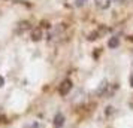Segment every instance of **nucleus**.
I'll list each match as a JSON object with an SVG mask.
<instances>
[{
	"instance_id": "7",
	"label": "nucleus",
	"mask_w": 133,
	"mask_h": 128,
	"mask_svg": "<svg viewBox=\"0 0 133 128\" xmlns=\"http://www.w3.org/2000/svg\"><path fill=\"white\" fill-rule=\"evenodd\" d=\"M75 2H76V6L81 7V6H84V5H85V2H87V0H75Z\"/></svg>"
},
{
	"instance_id": "5",
	"label": "nucleus",
	"mask_w": 133,
	"mask_h": 128,
	"mask_svg": "<svg viewBox=\"0 0 133 128\" xmlns=\"http://www.w3.org/2000/svg\"><path fill=\"white\" fill-rule=\"evenodd\" d=\"M96 5L100 9H106V7H109V5H111V0H96Z\"/></svg>"
},
{
	"instance_id": "2",
	"label": "nucleus",
	"mask_w": 133,
	"mask_h": 128,
	"mask_svg": "<svg viewBox=\"0 0 133 128\" xmlns=\"http://www.w3.org/2000/svg\"><path fill=\"white\" fill-rule=\"evenodd\" d=\"M63 124H64V116H63V113H57L54 118V125L60 128Z\"/></svg>"
},
{
	"instance_id": "3",
	"label": "nucleus",
	"mask_w": 133,
	"mask_h": 128,
	"mask_svg": "<svg viewBox=\"0 0 133 128\" xmlns=\"http://www.w3.org/2000/svg\"><path fill=\"white\" fill-rule=\"evenodd\" d=\"M118 43H120V40H118V37H117V36H114V37H111V39H109L108 46H109L111 49H115L117 46H118Z\"/></svg>"
},
{
	"instance_id": "1",
	"label": "nucleus",
	"mask_w": 133,
	"mask_h": 128,
	"mask_svg": "<svg viewBox=\"0 0 133 128\" xmlns=\"http://www.w3.org/2000/svg\"><path fill=\"white\" fill-rule=\"evenodd\" d=\"M70 89H72V82H70L69 79L63 80V82H61V85L58 86V92H60L61 95H66Z\"/></svg>"
},
{
	"instance_id": "4",
	"label": "nucleus",
	"mask_w": 133,
	"mask_h": 128,
	"mask_svg": "<svg viewBox=\"0 0 133 128\" xmlns=\"http://www.w3.org/2000/svg\"><path fill=\"white\" fill-rule=\"evenodd\" d=\"M31 39H33L35 42H37V40H41V39H42V31H41V28L33 30V33H31Z\"/></svg>"
},
{
	"instance_id": "6",
	"label": "nucleus",
	"mask_w": 133,
	"mask_h": 128,
	"mask_svg": "<svg viewBox=\"0 0 133 128\" xmlns=\"http://www.w3.org/2000/svg\"><path fill=\"white\" fill-rule=\"evenodd\" d=\"M108 88V82L106 80H103L102 84H100V86H99V89H97V94H103V91Z\"/></svg>"
},
{
	"instance_id": "9",
	"label": "nucleus",
	"mask_w": 133,
	"mask_h": 128,
	"mask_svg": "<svg viewBox=\"0 0 133 128\" xmlns=\"http://www.w3.org/2000/svg\"><path fill=\"white\" fill-rule=\"evenodd\" d=\"M130 84H132V86H133V76L130 78Z\"/></svg>"
},
{
	"instance_id": "8",
	"label": "nucleus",
	"mask_w": 133,
	"mask_h": 128,
	"mask_svg": "<svg viewBox=\"0 0 133 128\" xmlns=\"http://www.w3.org/2000/svg\"><path fill=\"white\" fill-rule=\"evenodd\" d=\"M3 85H5V79H3V76H0V88Z\"/></svg>"
}]
</instances>
